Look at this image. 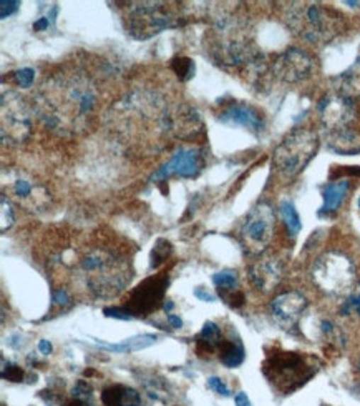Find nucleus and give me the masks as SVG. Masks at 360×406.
<instances>
[{
  "label": "nucleus",
  "mask_w": 360,
  "mask_h": 406,
  "mask_svg": "<svg viewBox=\"0 0 360 406\" xmlns=\"http://www.w3.org/2000/svg\"><path fill=\"white\" fill-rule=\"evenodd\" d=\"M218 120L226 125H240L254 135H261L266 128L264 119H262L259 110H256L249 104H244V102H230L218 114Z\"/></svg>",
  "instance_id": "16"
},
{
  "label": "nucleus",
  "mask_w": 360,
  "mask_h": 406,
  "mask_svg": "<svg viewBox=\"0 0 360 406\" xmlns=\"http://www.w3.org/2000/svg\"><path fill=\"white\" fill-rule=\"evenodd\" d=\"M72 396L77 400H85L89 401L91 398V386L86 381L80 380L74 388H72Z\"/></svg>",
  "instance_id": "33"
},
{
  "label": "nucleus",
  "mask_w": 360,
  "mask_h": 406,
  "mask_svg": "<svg viewBox=\"0 0 360 406\" xmlns=\"http://www.w3.org/2000/svg\"><path fill=\"white\" fill-rule=\"evenodd\" d=\"M18 7H21V2H16V0H2V2H0V9H2L0 17L7 18L9 16H12L13 12H17Z\"/></svg>",
  "instance_id": "37"
},
{
  "label": "nucleus",
  "mask_w": 360,
  "mask_h": 406,
  "mask_svg": "<svg viewBox=\"0 0 360 406\" xmlns=\"http://www.w3.org/2000/svg\"><path fill=\"white\" fill-rule=\"evenodd\" d=\"M171 308H173V302H167V303H164V312L169 313V310H171Z\"/></svg>",
  "instance_id": "46"
},
{
  "label": "nucleus",
  "mask_w": 360,
  "mask_h": 406,
  "mask_svg": "<svg viewBox=\"0 0 360 406\" xmlns=\"http://www.w3.org/2000/svg\"><path fill=\"white\" fill-rule=\"evenodd\" d=\"M357 212H359V215H360V195L357 198Z\"/></svg>",
  "instance_id": "47"
},
{
  "label": "nucleus",
  "mask_w": 360,
  "mask_h": 406,
  "mask_svg": "<svg viewBox=\"0 0 360 406\" xmlns=\"http://www.w3.org/2000/svg\"><path fill=\"white\" fill-rule=\"evenodd\" d=\"M55 21V16L53 17H43V18H38V21L33 23V31L37 32H42V31H47L48 27H50V23Z\"/></svg>",
  "instance_id": "39"
},
{
  "label": "nucleus",
  "mask_w": 360,
  "mask_h": 406,
  "mask_svg": "<svg viewBox=\"0 0 360 406\" xmlns=\"http://www.w3.org/2000/svg\"><path fill=\"white\" fill-rule=\"evenodd\" d=\"M33 80H35V70L30 69V67L13 72V82H16L18 87H22V89H30L33 85Z\"/></svg>",
  "instance_id": "30"
},
{
  "label": "nucleus",
  "mask_w": 360,
  "mask_h": 406,
  "mask_svg": "<svg viewBox=\"0 0 360 406\" xmlns=\"http://www.w3.org/2000/svg\"><path fill=\"white\" fill-rule=\"evenodd\" d=\"M220 360L227 368H237L244 361V348L240 340H231L223 343L220 348Z\"/></svg>",
  "instance_id": "25"
},
{
  "label": "nucleus",
  "mask_w": 360,
  "mask_h": 406,
  "mask_svg": "<svg viewBox=\"0 0 360 406\" xmlns=\"http://www.w3.org/2000/svg\"><path fill=\"white\" fill-rule=\"evenodd\" d=\"M171 70L176 74V77L181 82H188L194 77V72H196V65L194 62L189 59V57L178 55L171 60Z\"/></svg>",
  "instance_id": "27"
},
{
  "label": "nucleus",
  "mask_w": 360,
  "mask_h": 406,
  "mask_svg": "<svg viewBox=\"0 0 360 406\" xmlns=\"http://www.w3.org/2000/svg\"><path fill=\"white\" fill-rule=\"evenodd\" d=\"M317 109L320 120H322L325 128L337 133L345 132L347 125L352 122L355 117L354 100H350L340 94L324 97Z\"/></svg>",
  "instance_id": "15"
},
{
  "label": "nucleus",
  "mask_w": 360,
  "mask_h": 406,
  "mask_svg": "<svg viewBox=\"0 0 360 406\" xmlns=\"http://www.w3.org/2000/svg\"><path fill=\"white\" fill-rule=\"evenodd\" d=\"M70 295L67 293V290H57L55 293H53V304H57V307H65V304L70 303Z\"/></svg>",
  "instance_id": "38"
},
{
  "label": "nucleus",
  "mask_w": 360,
  "mask_h": 406,
  "mask_svg": "<svg viewBox=\"0 0 360 406\" xmlns=\"http://www.w3.org/2000/svg\"><path fill=\"white\" fill-rule=\"evenodd\" d=\"M347 307L352 308V310H355L360 315V292H359L357 297H354L352 300H350V302L347 303Z\"/></svg>",
  "instance_id": "43"
},
{
  "label": "nucleus",
  "mask_w": 360,
  "mask_h": 406,
  "mask_svg": "<svg viewBox=\"0 0 360 406\" xmlns=\"http://www.w3.org/2000/svg\"><path fill=\"white\" fill-rule=\"evenodd\" d=\"M235 401H236V406H251L249 398H247V395L242 393V391H241V393L236 395Z\"/></svg>",
  "instance_id": "41"
},
{
  "label": "nucleus",
  "mask_w": 360,
  "mask_h": 406,
  "mask_svg": "<svg viewBox=\"0 0 360 406\" xmlns=\"http://www.w3.org/2000/svg\"><path fill=\"white\" fill-rule=\"evenodd\" d=\"M314 60L303 48L293 47L277 57L272 64V74L287 84H298L313 74Z\"/></svg>",
  "instance_id": "14"
},
{
  "label": "nucleus",
  "mask_w": 360,
  "mask_h": 406,
  "mask_svg": "<svg viewBox=\"0 0 360 406\" xmlns=\"http://www.w3.org/2000/svg\"><path fill=\"white\" fill-rule=\"evenodd\" d=\"M168 322L171 323L173 328H181L183 327V320L176 315H173V313H169L168 315Z\"/></svg>",
  "instance_id": "45"
},
{
  "label": "nucleus",
  "mask_w": 360,
  "mask_h": 406,
  "mask_svg": "<svg viewBox=\"0 0 360 406\" xmlns=\"http://www.w3.org/2000/svg\"><path fill=\"white\" fill-rule=\"evenodd\" d=\"M38 350H40V353H43V355H50V353H52V343L48 341V340H40V341H38Z\"/></svg>",
  "instance_id": "42"
},
{
  "label": "nucleus",
  "mask_w": 360,
  "mask_h": 406,
  "mask_svg": "<svg viewBox=\"0 0 360 406\" xmlns=\"http://www.w3.org/2000/svg\"><path fill=\"white\" fill-rule=\"evenodd\" d=\"M204 165H206V157L204 152L198 147L191 148H179L169 160L159 167L157 172L153 173L152 180L154 183L168 182L169 178H194L203 172Z\"/></svg>",
  "instance_id": "12"
},
{
  "label": "nucleus",
  "mask_w": 360,
  "mask_h": 406,
  "mask_svg": "<svg viewBox=\"0 0 360 406\" xmlns=\"http://www.w3.org/2000/svg\"><path fill=\"white\" fill-rule=\"evenodd\" d=\"M281 216H282V220H284L289 234L293 236L298 235L300 229H303V224H300V216L298 214V210H296L293 202L284 200L281 203Z\"/></svg>",
  "instance_id": "26"
},
{
  "label": "nucleus",
  "mask_w": 360,
  "mask_h": 406,
  "mask_svg": "<svg viewBox=\"0 0 360 406\" xmlns=\"http://www.w3.org/2000/svg\"><path fill=\"white\" fill-rule=\"evenodd\" d=\"M208 386L221 396H230L231 395L230 388H227V385L221 378H218V376H211V378H208Z\"/></svg>",
  "instance_id": "35"
},
{
  "label": "nucleus",
  "mask_w": 360,
  "mask_h": 406,
  "mask_svg": "<svg viewBox=\"0 0 360 406\" xmlns=\"http://www.w3.org/2000/svg\"><path fill=\"white\" fill-rule=\"evenodd\" d=\"M101 401L105 406H140L141 396L136 390L123 385H113L103 390Z\"/></svg>",
  "instance_id": "21"
},
{
  "label": "nucleus",
  "mask_w": 360,
  "mask_h": 406,
  "mask_svg": "<svg viewBox=\"0 0 360 406\" xmlns=\"http://www.w3.org/2000/svg\"><path fill=\"white\" fill-rule=\"evenodd\" d=\"M2 215H0V220H2V225H0V230L2 231H6L9 230L12 226L13 224V209H12V205H11V202L7 200V197L6 195H2Z\"/></svg>",
  "instance_id": "32"
},
{
  "label": "nucleus",
  "mask_w": 360,
  "mask_h": 406,
  "mask_svg": "<svg viewBox=\"0 0 360 406\" xmlns=\"http://www.w3.org/2000/svg\"><path fill=\"white\" fill-rule=\"evenodd\" d=\"M2 406H6V405H2Z\"/></svg>",
  "instance_id": "48"
},
{
  "label": "nucleus",
  "mask_w": 360,
  "mask_h": 406,
  "mask_svg": "<svg viewBox=\"0 0 360 406\" xmlns=\"http://www.w3.org/2000/svg\"><path fill=\"white\" fill-rule=\"evenodd\" d=\"M194 297H198L199 300H203V302H214V300H216V297L209 293L204 287H199V288L194 290Z\"/></svg>",
  "instance_id": "40"
},
{
  "label": "nucleus",
  "mask_w": 360,
  "mask_h": 406,
  "mask_svg": "<svg viewBox=\"0 0 360 406\" xmlns=\"http://www.w3.org/2000/svg\"><path fill=\"white\" fill-rule=\"evenodd\" d=\"M2 378L13 381V383H18V381L23 380V370L21 366L13 363H6V360H2Z\"/></svg>",
  "instance_id": "31"
},
{
  "label": "nucleus",
  "mask_w": 360,
  "mask_h": 406,
  "mask_svg": "<svg viewBox=\"0 0 360 406\" xmlns=\"http://www.w3.org/2000/svg\"><path fill=\"white\" fill-rule=\"evenodd\" d=\"M251 282L259 292L269 293L279 285L282 278V263L277 258H264L254 263L249 270Z\"/></svg>",
  "instance_id": "18"
},
{
  "label": "nucleus",
  "mask_w": 360,
  "mask_h": 406,
  "mask_svg": "<svg viewBox=\"0 0 360 406\" xmlns=\"http://www.w3.org/2000/svg\"><path fill=\"white\" fill-rule=\"evenodd\" d=\"M63 406H94L90 403V401H85V400H77V398H72L70 401H67Z\"/></svg>",
  "instance_id": "44"
},
{
  "label": "nucleus",
  "mask_w": 360,
  "mask_h": 406,
  "mask_svg": "<svg viewBox=\"0 0 360 406\" xmlns=\"http://www.w3.org/2000/svg\"><path fill=\"white\" fill-rule=\"evenodd\" d=\"M12 193L13 197L23 203H28V207H33V209L45 207L48 203V192L28 178H17L12 185Z\"/></svg>",
  "instance_id": "19"
},
{
  "label": "nucleus",
  "mask_w": 360,
  "mask_h": 406,
  "mask_svg": "<svg viewBox=\"0 0 360 406\" xmlns=\"http://www.w3.org/2000/svg\"><path fill=\"white\" fill-rule=\"evenodd\" d=\"M289 31L309 43H327L344 31V17L334 9L314 2H293L284 11Z\"/></svg>",
  "instance_id": "5"
},
{
  "label": "nucleus",
  "mask_w": 360,
  "mask_h": 406,
  "mask_svg": "<svg viewBox=\"0 0 360 406\" xmlns=\"http://www.w3.org/2000/svg\"><path fill=\"white\" fill-rule=\"evenodd\" d=\"M103 313H105V317H108V318H118V320H131V318H135V317L130 313L128 308H125V307L105 308Z\"/></svg>",
  "instance_id": "34"
},
{
  "label": "nucleus",
  "mask_w": 360,
  "mask_h": 406,
  "mask_svg": "<svg viewBox=\"0 0 360 406\" xmlns=\"http://www.w3.org/2000/svg\"><path fill=\"white\" fill-rule=\"evenodd\" d=\"M171 243H169L168 240L159 238L157 243H154V248L152 250V268H158L159 265L167 262L169 255H171Z\"/></svg>",
  "instance_id": "28"
},
{
  "label": "nucleus",
  "mask_w": 360,
  "mask_h": 406,
  "mask_svg": "<svg viewBox=\"0 0 360 406\" xmlns=\"http://www.w3.org/2000/svg\"><path fill=\"white\" fill-rule=\"evenodd\" d=\"M168 285L169 280L164 275L147 278L131 292L125 308H128L133 317L150 315L163 302Z\"/></svg>",
  "instance_id": "13"
},
{
  "label": "nucleus",
  "mask_w": 360,
  "mask_h": 406,
  "mask_svg": "<svg viewBox=\"0 0 360 406\" xmlns=\"http://www.w3.org/2000/svg\"><path fill=\"white\" fill-rule=\"evenodd\" d=\"M223 343H225V338H223L221 328L216 325L214 322H206L203 325V330L199 333L198 340H196V348L199 353H213V351H220V348Z\"/></svg>",
  "instance_id": "23"
},
{
  "label": "nucleus",
  "mask_w": 360,
  "mask_h": 406,
  "mask_svg": "<svg viewBox=\"0 0 360 406\" xmlns=\"http://www.w3.org/2000/svg\"><path fill=\"white\" fill-rule=\"evenodd\" d=\"M125 6L126 32L135 40H148L186 22L179 2H128Z\"/></svg>",
  "instance_id": "6"
},
{
  "label": "nucleus",
  "mask_w": 360,
  "mask_h": 406,
  "mask_svg": "<svg viewBox=\"0 0 360 406\" xmlns=\"http://www.w3.org/2000/svg\"><path fill=\"white\" fill-rule=\"evenodd\" d=\"M335 87H337V94L350 100L360 99V59L335 79Z\"/></svg>",
  "instance_id": "22"
},
{
  "label": "nucleus",
  "mask_w": 360,
  "mask_h": 406,
  "mask_svg": "<svg viewBox=\"0 0 360 406\" xmlns=\"http://www.w3.org/2000/svg\"><path fill=\"white\" fill-rule=\"evenodd\" d=\"M99 102V89L90 75L81 70H60L40 82L32 109L47 130L72 138L90 127Z\"/></svg>",
  "instance_id": "1"
},
{
  "label": "nucleus",
  "mask_w": 360,
  "mask_h": 406,
  "mask_svg": "<svg viewBox=\"0 0 360 406\" xmlns=\"http://www.w3.org/2000/svg\"><path fill=\"white\" fill-rule=\"evenodd\" d=\"M33 109L22 95L9 90L2 94L0 102V133L2 143L9 147L26 143L32 133Z\"/></svg>",
  "instance_id": "9"
},
{
  "label": "nucleus",
  "mask_w": 360,
  "mask_h": 406,
  "mask_svg": "<svg viewBox=\"0 0 360 406\" xmlns=\"http://www.w3.org/2000/svg\"><path fill=\"white\" fill-rule=\"evenodd\" d=\"M305 308H308V300L299 292L282 293L271 303L272 317L277 325L284 330L298 325Z\"/></svg>",
  "instance_id": "17"
},
{
  "label": "nucleus",
  "mask_w": 360,
  "mask_h": 406,
  "mask_svg": "<svg viewBox=\"0 0 360 406\" xmlns=\"http://www.w3.org/2000/svg\"><path fill=\"white\" fill-rule=\"evenodd\" d=\"M350 188V183L347 180L339 182H329L327 185L322 188V207H320L319 215H330L339 210L342 205L345 195H347Z\"/></svg>",
  "instance_id": "20"
},
{
  "label": "nucleus",
  "mask_w": 360,
  "mask_h": 406,
  "mask_svg": "<svg viewBox=\"0 0 360 406\" xmlns=\"http://www.w3.org/2000/svg\"><path fill=\"white\" fill-rule=\"evenodd\" d=\"M208 50L218 64L225 67L251 65L254 69L261 64V54L241 18L230 13L214 18L211 31L206 37Z\"/></svg>",
  "instance_id": "3"
},
{
  "label": "nucleus",
  "mask_w": 360,
  "mask_h": 406,
  "mask_svg": "<svg viewBox=\"0 0 360 406\" xmlns=\"http://www.w3.org/2000/svg\"><path fill=\"white\" fill-rule=\"evenodd\" d=\"M89 292L100 300L115 298L128 287L131 267L126 258L108 248H91L80 262Z\"/></svg>",
  "instance_id": "4"
},
{
  "label": "nucleus",
  "mask_w": 360,
  "mask_h": 406,
  "mask_svg": "<svg viewBox=\"0 0 360 406\" xmlns=\"http://www.w3.org/2000/svg\"><path fill=\"white\" fill-rule=\"evenodd\" d=\"M319 148V137L310 128H296L287 133L277 145L272 155V163L282 177L293 178L299 175L313 160Z\"/></svg>",
  "instance_id": "7"
},
{
  "label": "nucleus",
  "mask_w": 360,
  "mask_h": 406,
  "mask_svg": "<svg viewBox=\"0 0 360 406\" xmlns=\"http://www.w3.org/2000/svg\"><path fill=\"white\" fill-rule=\"evenodd\" d=\"M213 283L216 285L220 292H231L237 287V273L232 270H225V272L216 273L213 277Z\"/></svg>",
  "instance_id": "29"
},
{
  "label": "nucleus",
  "mask_w": 360,
  "mask_h": 406,
  "mask_svg": "<svg viewBox=\"0 0 360 406\" xmlns=\"http://www.w3.org/2000/svg\"><path fill=\"white\" fill-rule=\"evenodd\" d=\"M174 112L176 104H169L157 90L140 87L111 105L105 122L128 147L154 153L176 138Z\"/></svg>",
  "instance_id": "2"
},
{
  "label": "nucleus",
  "mask_w": 360,
  "mask_h": 406,
  "mask_svg": "<svg viewBox=\"0 0 360 406\" xmlns=\"http://www.w3.org/2000/svg\"><path fill=\"white\" fill-rule=\"evenodd\" d=\"M313 278L322 292L329 295H344L352 288L355 270L350 260L337 251H329L313 267Z\"/></svg>",
  "instance_id": "10"
},
{
  "label": "nucleus",
  "mask_w": 360,
  "mask_h": 406,
  "mask_svg": "<svg viewBox=\"0 0 360 406\" xmlns=\"http://www.w3.org/2000/svg\"><path fill=\"white\" fill-rule=\"evenodd\" d=\"M274 210L267 203L256 205L246 216L244 225L241 229V240L244 248L254 255L264 251L274 235Z\"/></svg>",
  "instance_id": "11"
},
{
  "label": "nucleus",
  "mask_w": 360,
  "mask_h": 406,
  "mask_svg": "<svg viewBox=\"0 0 360 406\" xmlns=\"http://www.w3.org/2000/svg\"><path fill=\"white\" fill-rule=\"evenodd\" d=\"M158 338L157 335H138V336H133L130 338V340H125L121 343H115V345H111V343H105L101 340H95V343H99L100 346L106 348V350L110 351H116V353H131V351H138V350H143V348H148L152 346L154 341H157Z\"/></svg>",
  "instance_id": "24"
},
{
  "label": "nucleus",
  "mask_w": 360,
  "mask_h": 406,
  "mask_svg": "<svg viewBox=\"0 0 360 406\" xmlns=\"http://www.w3.org/2000/svg\"><path fill=\"white\" fill-rule=\"evenodd\" d=\"M223 298H226V302L231 304L232 308H240L244 303V295L237 290H231V292H223Z\"/></svg>",
  "instance_id": "36"
},
{
  "label": "nucleus",
  "mask_w": 360,
  "mask_h": 406,
  "mask_svg": "<svg viewBox=\"0 0 360 406\" xmlns=\"http://www.w3.org/2000/svg\"><path fill=\"white\" fill-rule=\"evenodd\" d=\"M262 371L276 388L284 393L299 388L315 373L309 358L296 351H272L262 365Z\"/></svg>",
  "instance_id": "8"
}]
</instances>
